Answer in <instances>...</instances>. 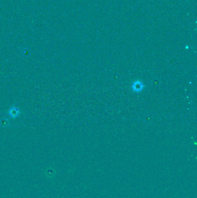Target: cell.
I'll list each match as a JSON object with an SVG mask.
<instances>
[{"label": "cell", "instance_id": "2", "mask_svg": "<svg viewBox=\"0 0 197 198\" xmlns=\"http://www.w3.org/2000/svg\"><path fill=\"white\" fill-rule=\"evenodd\" d=\"M9 122L8 121L7 119H2L0 122V125H1L3 127H5V126H7L8 125Z\"/></svg>", "mask_w": 197, "mask_h": 198}, {"label": "cell", "instance_id": "1", "mask_svg": "<svg viewBox=\"0 0 197 198\" xmlns=\"http://www.w3.org/2000/svg\"><path fill=\"white\" fill-rule=\"evenodd\" d=\"M8 114L10 117L12 118H16L19 116V115L20 114V111L17 107H16L15 106H13L9 109Z\"/></svg>", "mask_w": 197, "mask_h": 198}]
</instances>
